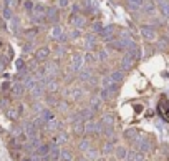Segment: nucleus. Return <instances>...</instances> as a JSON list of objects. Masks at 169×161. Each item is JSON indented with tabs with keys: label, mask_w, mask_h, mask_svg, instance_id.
<instances>
[{
	"label": "nucleus",
	"mask_w": 169,
	"mask_h": 161,
	"mask_svg": "<svg viewBox=\"0 0 169 161\" xmlns=\"http://www.w3.org/2000/svg\"><path fill=\"white\" fill-rule=\"evenodd\" d=\"M141 35L144 37L146 42H154L158 38V32H156L154 25H143L141 27Z\"/></svg>",
	"instance_id": "nucleus-1"
},
{
	"label": "nucleus",
	"mask_w": 169,
	"mask_h": 161,
	"mask_svg": "<svg viewBox=\"0 0 169 161\" xmlns=\"http://www.w3.org/2000/svg\"><path fill=\"white\" fill-rule=\"evenodd\" d=\"M83 61H85V57L81 55V53H73V55H71V67H70V68H71L73 72H80Z\"/></svg>",
	"instance_id": "nucleus-2"
},
{
	"label": "nucleus",
	"mask_w": 169,
	"mask_h": 161,
	"mask_svg": "<svg viewBox=\"0 0 169 161\" xmlns=\"http://www.w3.org/2000/svg\"><path fill=\"white\" fill-rule=\"evenodd\" d=\"M156 2H151V0H146V2L143 3V14L148 15V17H152V15H156Z\"/></svg>",
	"instance_id": "nucleus-3"
},
{
	"label": "nucleus",
	"mask_w": 169,
	"mask_h": 161,
	"mask_svg": "<svg viewBox=\"0 0 169 161\" xmlns=\"http://www.w3.org/2000/svg\"><path fill=\"white\" fill-rule=\"evenodd\" d=\"M47 158L50 161H60V158H61V148L58 146V144L52 143V150H50V153H48Z\"/></svg>",
	"instance_id": "nucleus-4"
},
{
	"label": "nucleus",
	"mask_w": 169,
	"mask_h": 161,
	"mask_svg": "<svg viewBox=\"0 0 169 161\" xmlns=\"http://www.w3.org/2000/svg\"><path fill=\"white\" fill-rule=\"evenodd\" d=\"M50 48L48 47H42V48H38V50L35 52V60L36 61H45V60H48V57H50Z\"/></svg>",
	"instance_id": "nucleus-5"
},
{
	"label": "nucleus",
	"mask_w": 169,
	"mask_h": 161,
	"mask_svg": "<svg viewBox=\"0 0 169 161\" xmlns=\"http://www.w3.org/2000/svg\"><path fill=\"white\" fill-rule=\"evenodd\" d=\"M125 77H126V72H123L121 68H119V70H114V72H111V73H109V78L113 80V83H114V85L121 83V81L125 80Z\"/></svg>",
	"instance_id": "nucleus-6"
},
{
	"label": "nucleus",
	"mask_w": 169,
	"mask_h": 161,
	"mask_svg": "<svg viewBox=\"0 0 169 161\" xmlns=\"http://www.w3.org/2000/svg\"><path fill=\"white\" fill-rule=\"evenodd\" d=\"M131 67H133V57L126 53L121 58V61H119V68H121L123 72H128V70H131Z\"/></svg>",
	"instance_id": "nucleus-7"
},
{
	"label": "nucleus",
	"mask_w": 169,
	"mask_h": 161,
	"mask_svg": "<svg viewBox=\"0 0 169 161\" xmlns=\"http://www.w3.org/2000/svg\"><path fill=\"white\" fill-rule=\"evenodd\" d=\"M47 20L52 23H56L60 20V15H58V9L56 7H50V9H47Z\"/></svg>",
	"instance_id": "nucleus-8"
},
{
	"label": "nucleus",
	"mask_w": 169,
	"mask_h": 161,
	"mask_svg": "<svg viewBox=\"0 0 169 161\" xmlns=\"http://www.w3.org/2000/svg\"><path fill=\"white\" fill-rule=\"evenodd\" d=\"M50 150H52V143H40V146L36 148V155L40 158H47Z\"/></svg>",
	"instance_id": "nucleus-9"
},
{
	"label": "nucleus",
	"mask_w": 169,
	"mask_h": 161,
	"mask_svg": "<svg viewBox=\"0 0 169 161\" xmlns=\"http://www.w3.org/2000/svg\"><path fill=\"white\" fill-rule=\"evenodd\" d=\"M125 2H126V7H128L131 12H138V10L143 9L144 0H125Z\"/></svg>",
	"instance_id": "nucleus-10"
},
{
	"label": "nucleus",
	"mask_w": 169,
	"mask_h": 161,
	"mask_svg": "<svg viewBox=\"0 0 169 161\" xmlns=\"http://www.w3.org/2000/svg\"><path fill=\"white\" fill-rule=\"evenodd\" d=\"M136 148H138V151H149V143H148L146 138H143V136H139V139L136 141Z\"/></svg>",
	"instance_id": "nucleus-11"
},
{
	"label": "nucleus",
	"mask_w": 169,
	"mask_h": 161,
	"mask_svg": "<svg viewBox=\"0 0 169 161\" xmlns=\"http://www.w3.org/2000/svg\"><path fill=\"white\" fill-rule=\"evenodd\" d=\"M85 45H86V48H88V52H91L94 47H96V35L94 33H90V35H86L85 37Z\"/></svg>",
	"instance_id": "nucleus-12"
},
{
	"label": "nucleus",
	"mask_w": 169,
	"mask_h": 161,
	"mask_svg": "<svg viewBox=\"0 0 169 161\" xmlns=\"http://www.w3.org/2000/svg\"><path fill=\"white\" fill-rule=\"evenodd\" d=\"M143 153L141 151H128L126 161H143Z\"/></svg>",
	"instance_id": "nucleus-13"
},
{
	"label": "nucleus",
	"mask_w": 169,
	"mask_h": 161,
	"mask_svg": "<svg viewBox=\"0 0 169 161\" xmlns=\"http://www.w3.org/2000/svg\"><path fill=\"white\" fill-rule=\"evenodd\" d=\"M25 85H23V81H17V83L13 85V95L15 96H22L23 93H25Z\"/></svg>",
	"instance_id": "nucleus-14"
},
{
	"label": "nucleus",
	"mask_w": 169,
	"mask_h": 161,
	"mask_svg": "<svg viewBox=\"0 0 169 161\" xmlns=\"http://www.w3.org/2000/svg\"><path fill=\"white\" fill-rule=\"evenodd\" d=\"M101 123H103V126H105V128H113V125H114L113 115H106V116H103Z\"/></svg>",
	"instance_id": "nucleus-15"
},
{
	"label": "nucleus",
	"mask_w": 169,
	"mask_h": 161,
	"mask_svg": "<svg viewBox=\"0 0 169 161\" xmlns=\"http://www.w3.org/2000/svg\"><path fill=\"white\" fill-rule=\"evenodd\" d=\"M125 136H126V139H129V141H133V143H136L139 139V135H138L136 130H128Z\"/></svg>",
	"instance_id": "nucleus-16"
},
{
	"label": "nucleus",
	"mask_w": 169,
	"mask_h": 161,
	"mask_svg": "<svg viewBox=\"0 0 169 161\" xmlns=\"http://www.w3.org/2000/svg\"><path fill=\"white\" fill-rule=\"evenodd\" d=\"M20 108H9L7 110V116H9L10 120H17L18 116H20Z\"/></svg>",
	"instance_id": "nucleus-17"
},
{
	"label": "nucleus",
	"mask_w": 169,
	"mask_h": 161,
	"mask_svg": "<svg viewBox=\"0 0 169 161\" xmlns=\"http://www.w3.org/2000/svg\"><path fill=\"white\" fill-rule=\"evenodd\" d=\"M78 148H80V151H88L90 148H91V144H90V139L88 138H85V139H81L80 141V144H78Z\"/></svg>",
	"instance_id": "nucleus-18"
},
{
	"label": "nucleus",
	"mask_w": 169,
	"mask_h": 161,
	"mask_svg": "<svg viewBox=\"0 0 169 161\" xmlns=\"http://www.w3.org/2000/svg\"><path fill=\"white\" fill-rule=\"evenodd\" d=\"M73 159V155H71V151L70 150H61V158H60V161H71Z\"/></svg>",
	"instance_id": "nucleus-19"
},
{
	"label": "nucleus",
	"mask_w": 169,
	"mask_h": 161,
	"mask_svg": "<svg viewBox=\"0 0 169 161\" xmlns=\"http://www.w3.org/2000/svg\"><path fill=\"white\" fill-rule=\"evenodd\" d=\"M65 141H67V135L65 133H58V135H55V138H53V143L58 144V146L61 143H65Z\"/></svg>",
	"instance_id": "nucleus-20"
},
{
	"label": "nucleus",
	"mask_w": 169,
	"mask_h": 161,
	"mask_svg": "<svg viewBox=\"0 0 169 161\" xmlns=\"http://www.w3.org/2000/svg\"><path fill=\"white\" fill-rule=\"evenodd\" d=\"M116 156H118L119 159H126L128 150H126V148H123V146H118V148H116Z\"/></svg>",
	"instance_id": "nucleus-21"
},
{
	"label": "nucleus",
	"mask_w": 169,
	"mask_h": 161,
	"mask_svg": "<svg viewBox=\"0 0 169 161\" xmlns=\"http://www.w3.org/2000/svg\"><path fill=\"white\" fill-rule=\"evenodd\" d=\"M96 60H98V57L94 55V53H91V52H88L85 55V61H88V63H94Z\"/></svg>",
	"instance_id": "nucleus-22"
},
{
	"label": "nucleus",
	"mask_w": 169,
	"mask_h": 161,
	"mask_svg": "<svg viewBox=\"0 0 169 161\" xmlns=\"http://www.w3.org/2000/svg\"><path fill=\"white\" fill-rule=\"evenodd\" d=\"M103 28H105V27H103L100 22H94L93 25H91V30H93V33H101V32H103Z\"/></svg>",
	"instance_id": "nucleus-23"
},
{
	"label": "nucleus",
	"mask_w": 169,
	"mask_h": 161,
	"mask_svg": "<svg viewBox=\"0 0 169 161\" xmlns=\"http://www.w3.org/2000/svg\"><path fill=\"white\" fill-rule=\"evenodd\" d=\"M23 7H25V10H27V12H30V14H33V7H35V3L32 2V0H25V3H23Z\"/></svg>",
	"instance_id": "nucleus-24"
},
{
	"label": "nucleus",
	"mask_w": 169,
	"mask_h": 161,
	"mask_svg": "<svg viewBox=\"0 0 169 161\" xmlns=\"http://www.w3.org/2000/svg\"><path fill=\"white\" fill-rule=\"evenodd\" d=\"M12 17H13V12H12V9H10V7H5V9H3V18L10 20Z\"/></svg>",
	"instance_id": "nucleus-25"
},
{
	"label": "nucleus",
	"mask_w": 169,
	"mask_h": 161,
	"mask_svg": "<svg viewBox=\"0 0 169 161\" xmlns=\"http://www.w3.org/2000/svg\"><path fill=\"white\" fill-rule=\"evenodd\" d=\"M98 60H100V61L108 60V53H106L105 50H100V52H98Z\"/></svg>",
	"instance_id": "nucleus-26"
},
{
	"label": "nucleus",
	"mask_w": 169,
	"mask_h": 161,
	"mask_svg": "<svg viewBox=\"0 0 169 161\" xmlns=\"http://www.w3.org/2000/svg\"><path fill=\"white\" fill-rule=\"evenodd\" d=\"M58 5L60 7H68L70 5V0H58Z\"/></svg>",
	"instance_id": "nucleus-27"
},
{
	"label": "nucleus",
	"mask_w": 169,
	"mask_h": 161,
	"mask_svg": "<svg viewBox=\"0 0 169 161\" xmlns=\"http://www.w3.org/2000/svg\"><path fill=\"white\" fill-rule=\"evenodd\" d=\"M111 150H113V146H111V143H106V146H105V153H109Z\"/></svg>",
	"instance_id": "nucleus-28"
},
{
	"label": "nucleus",
	"mask_w": 169,
	"mask_h": 161,
	"mask_svg": "<svg viewBox=\"0 0 169 161\" xmlns=\"http://www.w3.org/2000/svg\"><path fill=\"white\" fill-rule=\"evenodd\" d=\"M22 161H33V158H23Z\"/></svg>",
	"instance_id": "nucleus-29"
},
{
	"label": "nucleus",
	"mask_w": 169,
	"mask_h": 161,
	"mask_svg": "<svg viewBox=\"0 0 169 161\" xmlns=\"http://www.w3.org/2000/svg\"><path fill=\"white\" fill-rule=\"evenodd\" d=\"M167 33H169V27H167Z\"/></svg>",
	"instance_id": "nucleus-30"
}]
</instances>
